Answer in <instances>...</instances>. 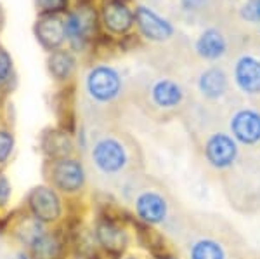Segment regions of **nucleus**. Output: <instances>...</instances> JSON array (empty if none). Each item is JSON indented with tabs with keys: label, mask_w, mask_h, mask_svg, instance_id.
Returning a JSON list of instances; mask_svg holds the SVG:
<instances>
[{
	"label": "nucleus",
	"mask_w": 260,
	"mask_h": 259,
	"mask_svg": "<svg viewBox=\"0 0 260 259\" xmlns=\"http://www.w3.org/2000/svg\"><path fill=\"white\" fill-rule=\"evenodd\" d=\"M90 164L106 178H118L134 165V153L127 141L116 134H101L89 150Z\"/></svg>",
	"instance_id": "obj_1"
},
{
	"label": "nucleus",
	"mask_w": 260,
	"mask_h": 259,
	"mask_svg": "<svg viewBox=\"0 0 260 259\" xmlns=\"http://www.w3.org/2000/svg\"><path fill=\"white\" fill-rule=\"evenodd\" d=\"M94 237L104 257L116 259L127 252L130 245L128 219L103 209L94 221Z\"/></svg>",
	"instance_id": "obj_2"
},
{
	"label": "nucleus",
	"mask_w": 260,
	"mask_h": 259,
	"mask_svg": "<svg viewBox=\"0 0 260 259\" xmlns=\"http://www.w3.org/2000/svg\"><path fill=\"white\" fill-rule=\"evenodd\" d=\"M45 174L50 186L68 198H78L87 186V170L80 158L66 157L57 160H47Z\"/></svg>",
	"instance_id": "obj_3"
},
{
	"label": "nucleus",
	"mask_w": 260,
	"mask_h": 259,
	"mask_svg": "<svg viewBox=\"0 0 260 259\" xmlns=\"http://www.w3.org/2000/svg\"><path fill=\"white\" fill-rule=\"evenodd\" d=\"M85 94L95 104H111L121 96L123 82L120 73L108 65H98L89 70L83 80Z\"/></svg>",
	"instance_id": "obj_4"
},
{
	"label": "nucleus",
	"mask_w": 260,
	"mask_h": 259,
	"mask_svg": "<svg viewBox=\"0 0 260 259\" xmlns=\"http://www.w3.org/2000/svg\"><path fill=\"white\" fill-rule=\"evenodd\" d=\"M28 212L45 226L57 224L64 216V202L61 193L50 185L35 186L26 197Z\"/></svg>",
	"instance_id": "obj_5"
},
{
	"label": "nucleus",
	"mask_w": 260,
	"mask_h": 259,
	"mask_svg": "<svg viewBox=\"0 0 260 259\" xmlns=\"http://www.w3.org/2000/svg\"><path fill=\"white\" fill-rule=\"evenodd\" d=\"M170 204L165 193L154 188H142L134 198V218L148 226H160L169 219Z\"/></svg>",
	"instance_id": "obj_6"
},
{
	"label": "nucleus",
	"mask_w": 260,
	"mask_h": 259,
	"mask_svg": "<svg viewBox=\"0 0 260 259\" xmlns=\"http://www.w3.org/2000/svg\"><path fill=\"white\" fill-rule=\"evenodd\" d=\"M203 155L207 164L215 170H228L238 162L240 145L231 134L213 132L207 137L203 146Z\"/></svg>",
	"instance_id": "obj_7"
},
{
	"label": "nucleus",
	"mask_w": 260,
	"mask_h": 259,
	"mask_svg": "<svg viewBox=\"0 0 260 259\" xmlns=\"http://www.w3.org/2000/svg\"><path fill=\"white\" fill-rule=\"evenodd\" d=\"M95 32V11L90 6H80L66 16V33L71 47L83 51L87 40Z\"/></svg>",
	"instance_id": "obj_8"
},
{
	"label": "nucleus",
	"mask_w": 260,
	"mask_h": 259,
	"mask_svg": "<svg viewBox=\"0 0 260 259\" xmlns=\"http://www.w3.org/2000/svg\"><path fill=\"white\" fill-rule=\"evenodd\" d=\"M28 249L31 259H64L70 249V233L61 228L45 229Z\"/></svg>",
	"instance_id": "obj_9"
},
{
	"label": "nucleus",
	"mask_w": 260,
	"mask_h": 259,
	"mask_svg": "<svg viewBox=\"0 0 260 259\" xmlns=\"http://www.w3.org/2000/svg\"><path fill=\"white\" fill-rule=\"evenodd\" d=\"M231 136L241 146H257L260 143V111L241 108L231 117Z\"/></svg>",
	"instance_id": "obj_10"
},
{
	"label": "nucleus",
	"mask_w": 260,
	"mask_h": 259,
	"mask_svg": "<svg viewBox=\"0 0 260 259\" xmlns=\"http://www.w3.org/2000/svg\"><path fill=\"white\" fill-rule=\"evenodd\" d=\"M35 35L45 49L50 52L61 49L64 40L68 39L66 33V19L59 12L56 14H42L35 24Z\"/></svg>",
	"instance_id": "obj_11"
},
{
	"label": "nucleus",
	"mask_w": 260,
	"mask_h": 259,
	"mask_svg": "<svg viewBox=\"0 0 260 259\" xmlns=\"http://www.w3.org/2000/svg\"><path fill=\"white\" fill-rule=\"evenodd\" d=\"M136 24L139 28V32L146 37L148 40L153 42H163L169 40L174 35V26L167 19L160 18L154 11H151L149 7L139 6L134 14Z\"/></svg>",
	"instance_id": "obj_12"
},
{
	"label": "nucleus",
	"mask_w": 260,
	"mask_h": 259,
	"mask_svg": "<svg viewBox=\"0 0 260 259\" xmlns=\"http://www.w3.org/2000/svg\"><path fill=\"white\" fill-rule=\"evenodd\" d=\"M101 16L104 26L116 35L127 33L134 24V12L123 0H103Z\"/></svg>",
	"instance_id": "obj_13"
},
{
	"label": "nucleus",
	"mask_w": 260,
	"mask_h": 259,
	"mask_svg": "<svg viewBox=\"0 0 260 259\" xmlns=\"http://www.w3.org/2000/svg\"><path fill=\"white\" fill-rule=\"evenodd\" d=\"M42 152L47 160H57V158L73 157L75 143L70 131L66 129H49L42 136Z\"/></svg>",
	"instance_id": "obj_14"
},
{
	"label": "nucleus",
	"mask_w": 260,
	"mask_h": 259,
	"mask_svg": "<svg viewBox=\"0 0 260 259\" xmlns=\"http://www.w3.org/2000/svg\"><path fill=\"white\" fill-rule=\"evenodd\" d=\"M234 82L245 94H260V61L257 57L243 56L234 66Z\"/></svg>",
	"instance_id": "obj_15"
},
{
	"label": "nucleus",
	"mask_w": 260,
	"mask_h": 259,
	"mask_svg": "<svg viewBox=\"0 0 260 259\" xmlns=\"http://www.w3.org/2000/svg\"><path fill=\"white\" fill-rule=\"evenodd\" d=\"M149 99L156 108L172 110V108H177L182 103L184 91L177 82L170 80V78H160L151 85Z\"/></svg>",
	"instance_id": "obj_16"
},
{
	"label": "nucleus",
	"mask_w": 260,
	"mask_h": 259,
	"mask_svg": "<svg viewBox=\"0 0 260 259\" xmlns=\"http://www.w3.org/2000/svg\"><path fill=\"white\" fill-rule=\"evenodd\" d=\"M198 89L207 99H212V101L220 99L229 89L228 75L222 72L220 68L205 70L198 78Z\"/></svg>",
	"instance_id": "obj_17"
},
{
	"label": "nucleus",
	"mask_w": 260,
	"mask_h": 259,
	"mask_svg": "<svg viewBox=\"0 0 260 259\" xmlns=\"http://www.w3.org/2000/svg\"><path fill=\"white\" fill-rule=\"evenodd\" d=\"M75 57L71 56V52L64 51V49H57L49 54L47 60V68L49 73L54 80L57 82H68L75 73Z\"/></svg>",
	"instance_id": "obj_18"
},
{
	"label": "nucleus",
	"mask_w": 260,
	"mask_h": 259,
	"mask_svg": "<svg viewBox=\"0 0 260 259\" xmlns=\"http://www.w3.org/2000/svg\"><path fill=\"white\" fill-rule=\"evenodd\" d=\"M225 49H228V45H225L224 37L217 30H207L201 33V37L196 42V51L203 60L208 61L219 60L220 56H224Z\"/></svg>",
	"instance_id": "obj_19"
},
{
	"label": "nucleus",
	"mask_w": 260,
	"mask_h": 259,
	"mask_svg": "<svg viewBox=\"0 0 260 259\" xmlns=\"http://www.w3.org/2000/svg\"><path fill=\"white\" fill-rule=\"evenodd\" d=\"M189 259H228V252L219 240L201 237L189 245Z\"/></svg>",
	"instance_id": "obj_20"
},
{
	"label": "nucleus",
	"mask_w": 260,
	"mask_h": 259,
	"mask_svg": "<svg viewBox=\"0 0 260 259\" xmlns=\"http://www.w3.org/2000/svg\"><path fill=\"white\" fill-rule=\"evenodd\" d=\"M12 150H14V136L11 131L0 127V167L9 162Z\"/></svg>",
	"instance_id": "obj_21"
},
{
	"label": "nucleus",
	"mask_w": 260,
	"mask_h": 259,
	"mask_svg": "<svg viewBox=\"0 0 260 259\" xmlns=\"http://www.w3.org/2000/svg\"><path fill=\"white\" fill-rule=\"evenodd\" d=\"M12 77V57L4 47H0V87L7 85Z\"/></svg>",
	"instance_id": "obj_22"
},
{
	"label": "nucleus",
	"mask_w": 260,
	"mask_h": 259,
	"mask_svg": "<svg viewBox=\"0 0 260 259\" xmlns=\"http://www.w3.org/2000/svg\"><path fill=\"white\" fill-rule=\"evenodd\" d=\"M68 0H35V6L42 14H56L66 7Z\"/></svg>",
	"instance_id": "obj_23"
},
{
	"label": "nucleus",
	"mask_w": 260,
	"mask_h": 259,
	"mask_svg": "<svg viewBox=\"0 0 260 259\" xmlns=\"http://www.w3.org/2000/svg\"><path fill=\"white\" fill-rule=\"evenodd\" d=\"M241 18L250 23H260V0H248L241 7Z\"/></svg>",
	"instance_id": "obj_24"
},
{
	"label": "nucleus",
	"mask_w": 260,
	"mask_h": 259,
	"mask_svg": "<svg viewBox=\"0 0 260 259\" xmlns=\"http://www.w3.org/2000/svg\"><path fill=\"white\" fill-rule=\"evenodd\" d=\"M11 193H12V188H11L9 179L0 170V211L7 207V204H9V200H11Z\"/></svg>",
	"instance_id": "obj_25"
},
{
	"label": "nucleus",
	"mask_w": 260,
	"mask_h": 259,
	"mask_svg": "<svg viewBox=\"0 0 260 259\" xmlns=\"http://www.w3.org/2000/svg\"><path fill=\"white\" fill-rule=\"evenodd\" d=\"M205 2H207V0H182V6L191 11V9H200Z\"/></svg>",
	"instance_id": "obj_26"
},
{
	"label": "nucleus",
	"mask_w": 260,
	"mask_h": 259,
	"mask_svg": "<svg viewBox=\"0 0 260 259\" xmlns=\"http://www.w3.org/2000/svg\"><path fill=\"white\" fill-rule=\"evenodd\" d=\"M153 259H179V256H175L174 252L169 249V250H165V252H160V254H154Z\"/></svg>",
	"instance_id": "obj_27"
},
{
	"label": "nucleus",
	"mask_w": 260,
	"mask_h": 259,
	"mask_svg": "<svg viewBox=\"0 0 260 259\" xmlns=\"http://www.w3.org/2000/svg\"><path fill=\"white\" fill-rule=\"evenodd\" d=\"M14 259H31V257H30V256H28V254H26V252H19V254H18V256H16Z\"/></svg>",
	"instance_id": "obj_28"
},
{
	"label": "nucleus",
	"mask_w": 260,
	"mask_h": 259,
	"mask_svg": "<svg viewBox=\"0 0 260 259\" xmlns=\"http://www.w3.org/2000/svg\"><path fill=\"white\" fill-rule=\"evenodd\" d=\"M116 259H139L137 256H127V254H123V256H120V257H116Z\"/></svg>",
	"instance_id": "obj_29"
},
{
	"label": "nucleus",
	"mask_w": 260,
	"mask_h": 259,
	"mask_svg": "<svg viewBox=\"0 0 260 259\" xmlns=\"http://www.w3.org/2000/svg\"><path fill=\"white\" fill-rule=\"evenodd\" d=\"M98 259H104V256H101V257H98Z\"/></svg>",
	"instance_id": "obj_30"
}]
</instances>
